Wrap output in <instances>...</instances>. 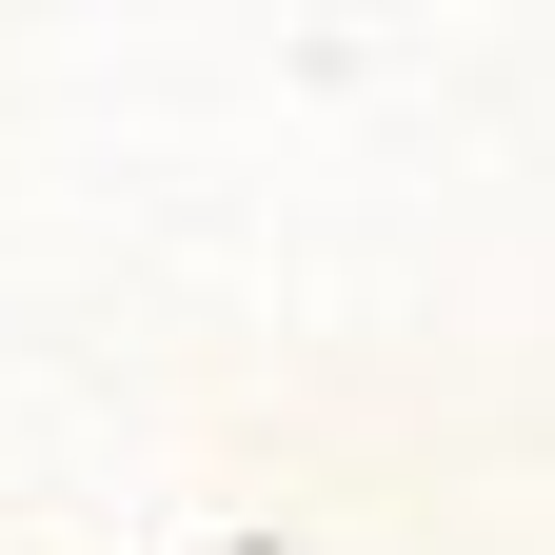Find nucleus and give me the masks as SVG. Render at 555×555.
Segmentation results:
<instances>
[]
</instances>
